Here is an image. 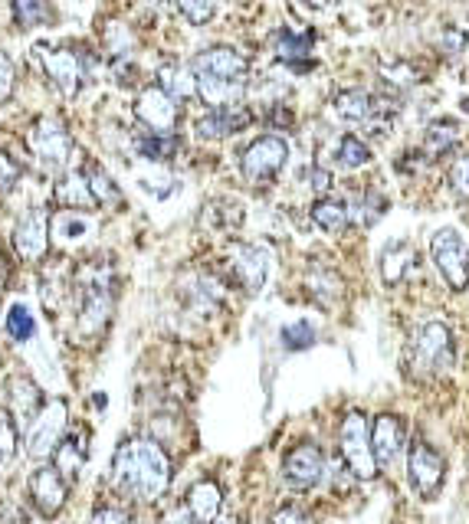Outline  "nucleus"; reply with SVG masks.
<instances>
[{
	"label": "nucleus",
	"mask_w": 469,
	"mask_h": 524,
	"mask_svg": "<svg viewBox=\"0 0 469 524\" xmlns=\"http://www.w3.org/2000/svg\"><path fill=\"white\" fill-rule=\"evenodd\" d=\"M112 479L119 485V492H125L135 502H158V498L171 488L174 469L171 459L155 439H125L115 449L112 459Z\"/></svg>",
	"instance_id": "1"
},
{
	"label": "nucleus",
	"mask_w": 469,
	"mask_h": 524,
	"mask_svg": "<svg viewBox=\"0 0 469 524\" xmlns=\"http://www.w3.org/2000/svg\"><path fill=\"white\" fill-rule=\"evenodd\" d=\"M283 348L286 351H306L315 344V328L309 325V321H292V325L283 328Z\"/></svg>",
	"instance_id": "42"
},
{
	"label": "nucleus",
	"mask_w": 469,
	"mask_h": 524,
	"mask_svg": "<svg viewBox=\"0 0 469 524\" xmlns=\"http://www.w3.org/2000/svg\"><path fill=\"white\" fill-rule=\"evenodd\" d=\"M273 50H276V59L286 66H296V69H309L312 63V37L309 33H292V30H279L273 37Z\"/></svg>",
	"instance_id": "27"
},
{
	"label": "nucleus",
	"mask_w": 469,
	"mask_h": 524,
	"mask_svg": "<svg viewBox=\"0 0 469 524\" xmlns=\"http://www.w3.org/2000/svg\"><path fill=\"white\" fill-rule=\"evenodd\" d=\"M230 279L240 285L243 292L256 295L269 279V253L260 243H233L227 253Z\"/></svg>",
	"instance_id": "12"
},
{
	"label": "nucleus",
	"mask_w": 469,
	"mask_h": 524,
	"mask_svg": "<svg viewBox=\"0 0 469 524\" xmlns=\"http://www.w3.org/2000/svg\"><path fill=\"white\" fill-rule=\"evenodd\" d=\"M53 456H56V469L66 475V482L76 479L82 466H86V439H82V433H66Z\"/></svg>",
	"instance_id": "31"
},
{
	"label": "nucleus",
	"mask_w": 469,
	"mask_h": 524,
	"mask_svg": "<svg viewBox=\"0 0 469 524\" xmlns=\"http://www.w3.org/2000/svg\"><path fill=\"white\" fill-rule=\"evenodd\" d=\"M306 7H312V10H332L338 0H302Z\"/></svg>",
	"instance_id": "52"
},
{
	"label": "nucleus",
	"mask_w": 469,
	"mask_h": 524,
	"mask_svg": "<svg viewBox=\"0 0 469 524\" xmlns=\"http://www.w3.org/2000/svg\"><path fill=\"white\" fill-rule=\"evenodd\" d=\"M76 331L82 338H96L112 318L115 285L112 269L105 262H89L76 272Z\"/></svg>",
	"instance_id": "2"
},
{
	"label": "nucleus",
	"mask_w": 469,
	"mask_h": 524,
	"mask_svg": "<svg viewBox=\"0 0 469 524\" xmlns=\"http://www.w3.org/2000/svg\"><path fill=\"white\" fill-rule=\"evenodd\" d=\"M102 43H105V53H109L115 63H128V56H132V50H135L132 30H128L122 20H105Z\"/></svg>",
	"instance_id": "33"
},
{
	"label": "nucleus",
	"mask_w": 469,
	"mask_h": 524,
	"mask_svg": "<svg viewBox=\"0 0 469 524\" xmlns=\"http://www.w3.org/2000/svg\"><path fill=\"white\" fill-rule=\"evenodd\" d=\"M348 220H351V213H348V204H342V200H335V197L315 200L312 223L319 226V230H325V233H342L345 226H348Z\"/></svg>",
	"instance_id": "32"
},
{
	"label": "nucleus",
	"mask_w": 469,
	"mask_h": 524,
	"mask_svg": "<svg viewBox=\"0 0 469 524\" xmlns=\"http://www.w3.org/2000/svg\"><path fill=\"white\" fill-rule=\"evenodd\" d=\"M181 302L187 312L207 318L224 305V285H220V279L207 276V272H197V276H187L181 282Z\"/></svg>",
	"instance_id": "18"
},
{
	"label": "nucleus",
	"mask_w": 469,
	"mask_h": 524,
	"mask_svg": "<svg viewBox=\"0 0 469 524\" xmlns=\"http://www.w3.org/2000/svg\"><path fill=\"white\" fill-rule=\"evenodd\" d=\"M7 282H10V262L4 253H0V285H7Z\"/></svg>",
	"instance_id": "53"
},
{
	"label": "nucleus",
	"mask_w": 469,
	"mask_h": 524,
	"mask_svg": "<svg viewBox=\"0 0 469 524\" xmlns=\"http://www.w3.org/2000/svg\"><path fill=\"white\" fill-rule=\"evenodd\" d=\"M10 7H14L17 27H23V30L46 27V23L53 20V4H50V0H10Z\"/></svg>",
	"instance_id": "35"
},
{
	"label": "nucleus",
	"mask_w": 469,
	"mask_h": 524,
	"mask_svg": "<svg viewBox=\"0 0 469 524\" xmlns=\"http://www.w3.org/2000/svg\"><path fill=\"white\" fill-rule=\"evenodd\" d=\"M253 122L250 109H243V105H230V109H210L204 118H197V138L201 141H224L230 135H237L246 125Z\"/></svg>",
	"instance_id": "19"
},
{
	"label": "nucleus",
	"mask_w": 469,
	"mask_h": 524,
	"mask_svg": "<svg viewBox=\"0 0 469 524\" xmlns=\"http://www.w3.org/2000/svg\"><path fill=\"white\" fill-rule=\"evenodd\" d=\"M14 249L27 262H40L46 256V249H50V210L30 207L20 213L14 226Z\"/></svg>",
	"instance_id": "13"
},
{
	"label": "nucleus",
	"mask_w": 469,
	"mask_h": 524,
	"mask_svg": "<svg viewBox=\"0 0 469 524\" xmlns=\"http://www.w3.org/2000/svg\"><path fill=\"white\" fill-rule=\"evenodd\" d=\"M135 118L155 135H168L178 125V102L168 92H161L158 86H148L138 92L135 99Z\"/></svg>",
	"instance_id": "14"
},
{
	"label": "nucleus",
	"mask_w": 469,
	"mask_h": 524,
	"mask_svg": "<svg viewBox=\"0 0 469 524\" xmlns=\"http://www.w3.org/2000/svg\"><path fill=\"white\" fill-rule=\"evenodd\" d=\"M447 181H450V190L456 197L469 200V154H456V158L450 161Z\"/></svg>",
	"instance_id": "44"
},
{
	"label": "nucleus",
	"mask_w": 469,
	"mask_h": 524,
	"mask_svg": "<svg viewBox=\"0 0 469 524\" xmlns=\"http://www.w3.org/2000/svg\"><path fill=\"white\" fill-rule=\"evenodd\" d=\"M155 86L161 92H168L174 102H187V99H194L197 95V76H194V69L191 66H184V63H161L158 66V82Z\"/></svg>",
	"instance_id": "23"
},
{
	"label": "nucleus",
	"mask_w": 469,
	"mask_h": 524,
	"mask_svg": "<svg viewBox=\"0 0 469 524\" xmlns=\"http://www.w3.org/2000/svg\"><path fill=\"white\" fill-rule=\"evenodd\" d=\"M266 122L276 125V128H292V122H296V118H292V112L286 109V105H273V109H269V115H266Z\"/></svg>",
	"instance_id": "51"
},
{
	"label": "nucleus",
	"mask_w": 469,
	"mask_h": 524,
	"mask_svg": "<svg viewBox=\"0 0 469 524\" xmlns=\"http://www.w3.org/2000/svg\"><path fill=\"white\" fill-rule=\"evenodd\" d=\"M220 524H246V521H240V518H227V521H220Z\"/></svg>",
	"instance_id": "54"
},
{
	"label": "nucleus",
	"mask_w": 469,
	"mask_h": 524,
	"mask_svg": "<svg viewBox=\"0 0 469 524\" xmlns=\"http://www.w3.org/2000/svg\"><path fill=\"white\" fill-rule=\"evenodd\" d=\"M30 498L43 518H56L69 498V482L56 466H40L30 475Z\"/></svg>",
	"instance_id": "15"
},
{
	"label": "nucleus",
	"mask_w": 469,
	"mask_h": 524,
	"mask_svg": "<svg viewBox=\"0 0 469 524\" xmlns=\"http://www.w3.org/2000/svg\"><path fill=\"white\" fill-rule=\"evenodd\" d=\"M14 82H17L14 63H10V56L0 50V102H7L10 95H14Z\"/></svg>",
	"instance_id": "47"
},
{
	"label": "nucleus",
	"mask_w": 469,
	"mask_h": 524,
	"mask_svg": "<svg viewBox=\"0 0 469 524\" xmlns=\"http://www.w3.org/2000/svg\"><path fill=\"white\" fill-rule=\"evenodd\" d=\"M273 524H315V521H312L302 508L286 505V508H279L276 515H273Z\"/></svg>",
	"instance_id": "48"
},
{
	"label": "nucleus",
	"mask_w": 469,
	"mask_h": 524,
	"mask_svg": "<svg viewBox=\"0 0 469 524\" xmlns=\"http://www.w3.org/2000/svg\"><path fill=\"white\" fill-rule=\"evenodd\" d=\"M194 76H214V79H233V82H246L250 73V63L233 50V46H210L194 56Z\"/></svg>",
	"instance_id": "17"
},
{
	"label": "nucleus",
	"mask_w": 469,
	"mask_h": 524,
	"mask_svg": "<svg viewBox=\"0 0 469 524\" xmlns=\"http://www.w3.org/2000/svg\"><path fill=\"white\" fill-rule=\"evenodd\" d=\"M430 259L453 292L469 289V246L460 236V230L443 226V230L433 233L430 236Z\"/></svg>",
	"instance_id": "5"
},
{
	"label": "nucleus",
	"mask_w": 469,
	"mask_h": 524,
	"mask_svg": "<svg viewBox=\"0 0 469 524\" xmlns=\"http://www.w3.org/2000/svg\"><path fill=\"white\" fill-rule=\"evenodd\" d=\"M56 204L66 207V210H89L96 207V197H92L86 174L79 171H66L56 184Z\"/></svg>",
	"instance_id": "28"
},
{
	"label": "nucleus",
	"mask_w": 469,
	"mask_h": 524,
	"mask_svg": "<svg viewBox=\"0 0 469 524\" xmlns=\"http://www.w3.org/2000/svg\"><path fill=\"white\" fill-rule=\"evenodd\" d=\"M37 56L46 79H50L66 99H73L82 89V82H86V59H79V53L69 50V46H50V43H40Z\"/></svg>",
	"instance_id": "9"
},
{
	"label": "nucleus",
	"mask_w": 469,
	"mask_h": 524,
	"mask_svg": "<svg viewBox=\"0 0 469 524\" xmlns=\"http://www.w3.org/2000/svg\"><path fill=\"white\" fill-rule=\"evenodd\" d=\"M388 210V197L381 194V190H365V194L358 197L355 207H348V213L355 217L361 226H374L381 220V213Z\"/></svg>",
	"instance_id": "38"
},
{
	"label": "nucleus",
	"mask_w": 469,
	"mask_h": 524,
	"mask_svg": "<svg viewBox=\"0 0 469 524\" xmlns=\"http://www.w3.org/2000/svg\"><path fill=\"white\" fill-rule=\"evenodd\" d=\"M338 449H342V466L361 482L378 479V462H374V449H371V430L368 420L361 410H348L342 420V430H338Z\"/></svg>",
	"instance_id": "3"
},
{
	"label": "nucleus",
	"mask_w": 469,
	"mask_h": 524,
	"mask_svg": "<svg viewBox=\"0 0 469 524\" xmlns=\"http://www.w3.org/2000/svg\"><path fill=\"white\" fill-rule=\"evenodd\" d=\"M20 430H17V420L14 413L7 407H0V472L10 466V459L17 456V443H20Z\"/></svg>",
	"instance_id": "40"
},
{
	"label": "nucleus",
	"mask_w": 469,
	"mask_h": 524,
	"mask_svg": "<svg viewBox=\"0 0 469 524\" xmlns=\"http://www.w3.org/2000/svg\"><path fill=\"white\" fill-rule=\"evenodd\" d=\"M306 289H309V295H312V299L319 302L322 308H332L338 299H342L345 285H342V279H338L335 269H328V266H312L309 276H306Z\"/></svg>",
	"instance_id": "29"
},
{
	"label": "nucleus",
	"mask_w": 469,
	"mask_h": 524,
	"mask_svg": "<svg viewBox=\"0 0 469 524\" xmlns=\"http://www.w3.org/2000/svg\"><path fill=\"white\" fill-rule=\"evenodd\" d=\"M86 181H89L92 197H96V204H102V207H119L122 204L119 187H115V181L102 168H89Z\"/></svg>",
	"instance_id": "39"
},
{
	"label": "nucleus",
	"mask_w": 469,
	"mask_h": 524,
	"mask_svg": "<svg viewBox=\"0 0 469 524\" xmlns=\"http://www.w3.org/2000/svg\"><path fill=\"white\" fill-rule=\"evenodd\" d=\"M187 518L191 524H217L220 511H224V492L214 479L194 482L191 492H187Z\"/></svg>",
	"instance_id": "20"
},
{
	"label": "nucleus",
	"mask_w": 469,
	"mask_h": 524,
	"mask_svg": "<svg viewBox=\"0 0 469 524\" xmlns=\"http://www.w3.org/2000/svg\"><path fill=\"white\" fill-rule=\"evenodd\" d=\"M197 95H201L207 109H230V105H237L243 99V82L197 76Z\"/></svg>",
	"instance_id": "26"
},
{
	"label": "nucleus",
	"mask_w": 469,
	"mask_h": 524,
	"mask_svg": "<svg viewBox=\"0 0 469 524\" xmlns=\"http://www.w3.org/2000/svg\"><path fill=\"white\" fill-rule=\"evenodd\" d=\"M50 226H53L56 243H63V246H76V243H82L92 233V220L86 217V213H79V210L56 213V220Z\"/></svg>",
	"instance_id": "30"
},
{
	"label": "nucleus",
	"mask_w": 469,
	"mask_h": 524,
	"mask_svg": "<svg viewBox=\"0 0 469 524\" xmlns=\"http://www.w3.org/2000/svg\"><path fill=\"white\" fill-rule=\"evenodd\" d=\"M89 524H135V521L128 518L125 511H119V508H99Z\"/></svg>",
	"instance_id": "49"
},
{
	"label": "nucleus",
	"mask_w": 469,
	"mask_h": 524,
	"mask_svg": "<svg viewBox=\"0 0 469 524\" xmlns=\"http://www.w3.org/2000/svg\"><path fill=\"white\" fill-rule=\"evenodd\" d=\"M456 145H460V122L456 118H437L430 122L424 131V158L437 161L443 154H450Z\"/></svg>",
	"instance_id": "25"
},
{
	"label": "nucleus",
	"mask_w": 469,
	"mask_h": 524,
	"mask_svg": "<svg viewBox=\"0 0 469 524\" xmlns=\"http://www.w3.org/2000/svg\"><path fill=\"white\" fill-rule=\"evenodd\" d=\"M414 262H417L414 246L404 243V240H391L378 256V269H381L384 285H401L410 276V269H414Z\"/></svg>",
	"instance_id": "21"
},
{
	"label": "nucleus",
	"mask_w": 469,
	"mask_h": 524,
	"mask_svg": "<svg viewBox=\"0 0 469 524\" xmlns=\"http://www.w3.org/2000/svg\"><path fill=\"white\" fill-rule=\"evenodd\" d=\"M69 423V410L63 400H53L50 407H43L40 416L27 426V456L30 459H50L56 446L63 443Z\"/></svg>",
	"instance_id": "11"
},
{
	"label": "nucleus",
	"mask_w": 469,
	"mask_h": 524,
	"mask_svg": "<svg viewBox=\"0 0 469 524\" xmlns=\"http://www.w3.org/2000/svg\"><path fill=\"white\" fill-rule=\"evenodd\" d=\"M27 148L37 158L46 171L60 174L69 168V154H73V141H69V131L56 115H43L30 125L27 131Z\"/></svg>",
	"instance_id": "4"
},
{
	"label": "nucleus",
	"mask_w": 469,
	"mask_h": 524,
	"mask_svg": "<svg viewBox=\"0 0 469 524\" xmlns=\"http://www.w3.org/2000/svg\"><path fill=\"white\" fill-rule=\"evenodd\" d=\"M243 223V207L233 204V200H210L204 207V226L207 230H220L230 233Z\"/></svg>",
	"instance_id": "34"
},
{
	"label": "nucleus",
	"mask_w": 469,
	"mask_h": 524,
	"mask_svg": "<svg viewBox=\"0 0 469 524\" xmlns=\"http://www.w3.org/2000/svg\"><path fill=\"white\" fill-rule=\"evenodd\" d=\"M469 46V33L466 30H456V27H447L440 33V50L447 56H460Z\"/></svg>",
	"instance_id": "46"
},
{
	"label": "nucleus",
	"mask_w": 469,
	"mask_h": 524,
	"mask_svg": "<svg viewBox=\"0 0 469 524\" xmlns=\"http://www.w3.org/2000/svg\"><path fill=\"white\" fill-rule=\"evenodd\" d=\"M335 164L345 171L365 168V164H371V148L358 135H342V141H338V148H335Z\"/></svg>",
	"instance_id": "36"
},
{
	"label": "nucleus",
	"mask_w": 469,
	"mask_h": 524,
	"mask_svg": "<svg viewBox=\"0 0 469 524\" xmlns=\"http://www.w3.org/2000/svg\"><path fill=\"white\" fill-rule=\"evenodd\" d=\"M46 407L43 403V390L33 384L30 377H14L10 380V413H14V420L20 423H33L40 416V410Z\"/></svg>",
	"instance_id": "22"
},
{
	"label": "nucleus",
	"mask_w": 469,
	"mask_h": 524,
	"mask_svg": "<svg viewBox=\"0 0 469 524\" xmlns=\"http://www.w3.org/2000/svg\"><path fill=\"white\" fill-rule=\"evenodd\" d=\"M20 164L10 158L7 151H0V194H10V190L17 187V181H20Z\"/></svg>",
	"instance_id": "45"
},
{
	"label": "nucleus",
	"mask_w": 469,
	"mask_h": 524,
	"mask_svg": "<svg viewBox=\"0 0 469 524\" xmlns=\"http://www.w3.org/2000/svg\"><path fill=\"white\" fill-rule=\"evenodd\" d=\"M289 145L279 135H260L240 151V174L250 184H269L273 177L286 168Z\"/></svg>",
	"instance_id": "6"
},
{
	"label": "nucleus",
	"mask_w": 469,
	"mask_h": 524,
	"mask_svg": "<svg viewBox=\"0 0 469 524\" xmlns=\"http://www.w3.org/2000/svg\"><path fill=\"white\" fill-rule=\"evenodd\" d=\"M309 187L315 190V194H325V190L332 187V174L315 164V168H309Z\"/></svg>",
	"instance_id": "50"
},
{
	"label": "nucleus",
	"mask_w": 469,
	"mask_h": 524,
	"mask_svg": "<svg viewBox=\"0 0 469 524\" xmlns=\"http://www.w3.org/2000/svg\"><path fill=\"white\" fill-rule=\"evenodd\" d=\"M178 10L187 23H194V27H204V23H210L217 14L214 0H178Z\"/></svg>",
	"instance_id": "43"
},
{
	"label": "nucleus",
	"mask_w": 469,
	"mask_h": 524,
	"mask_svg": "<svg viewBox=\"0 0 469 524\" xmlns=\"http://www.w3.org/2000/svg\"><path fill=\"white\" fill-rule=\"evenodd\" d=\"M407 446V423L397 413H378L371 423V449L378 466H394Z\"/></svg>",
	"instance_id": "16"
},
{
	"label": "nucleus",
	"mask_w": 469,
	"mask_h": 524,
	"mask_svg": "<svg viewBox=\"0 0 469 524\" xmlns=\"http://www.w3.org/2000/svg\"><path fill=\"white\" fill-rule=\"evenodd\" d=\"M33 331H37V321H33L27 305H10L7 312V335L14 341H30Z\"/></svg>",
	"instance_id": "41"
},
{
	"label": "nucleus",
	"mask_w": 469,
	"mask_h": 524,
	"mask_svg": "<svg viewBox=\"0 0 469 524\" xmlns=\"http://www.w3.org/2000/svg\"><path fill=\"white\" fill-rule=\"evenodd\" d=\"M407 479L410 488L420 498H437L443 479H447V462H443L440 449L427 443V439H414V446L407 452Z\"/></svg>",
	"instance_id": "8"
},
{
	"label": "nucleus",
	"mask_w": 469,
	"mask_h": 524,
	"mask_svg": "<svg viewBox=\"0 0 469 524\" xmlns=\"http://www.w3.org/2000/svg\"><path fill=\"white\" fill-rule=\"evenodd\" d=\"M178 148H181V141H178V135H174V131H168V135H155V131H151L148 138L138 141V154H142V158H148L151 164L171 161L174 154H178Z\"/></svg>",
	"instance_id": "37"
},
{
	"label": "nucleus",
	"mask_w": 469,
	"mask_h": 524,
	"mask_svg": "<svg viewBox=\"0 0 469 524\" xmlns=\"http://www.w3.org/2000/svg\"><path fill=\"white\" fill-rule=\"evenodd\" d=\"M325 475V452L312 439L296 443L283 459V482L289 485V492H312Z\"/></svg>",
	"instance_id": "10"
},
{
	"label": "nucleus",
	"mask_w": 469,
	"mask_h": 524,
	"mask_svg": "<svg viewBox=\"0 0 469 524\" xmlns=\"http://www.w3.org/2000/svg\"><path fill=\"white\" fill-rule=\"evenodd\" d=\"M332 112L351 125H368L374 118V95L365 89H342L335 92L332 99Z\"/></svg>",
	"instance_id": "24"
},
{
	"label": "nucleus",
	"mask_w": 469,
	"mask_h": 524,
	"mask_svg": "<svg viewBox=\"0 0 469 524\" xmlns=\"http://www.w3.org/2000/svg\"><path fill=\"white\" fill-rule=\"evenodd\" d=\"M456 357L453 331L443 321H424L414 335V367L420 374H440L447 371Z\"/></svg>",
	"instance_id": "7"
}]
</instances>
